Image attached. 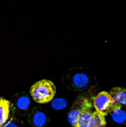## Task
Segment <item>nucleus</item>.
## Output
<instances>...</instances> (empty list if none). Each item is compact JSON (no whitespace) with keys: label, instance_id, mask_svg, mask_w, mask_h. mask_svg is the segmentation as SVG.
Here are the masks:
<instances>
[{"label":"nucleus","instance_id":"obj_12","mask_svg":"<svg viewBox=\"0 0 126 127\" xmlns=\"http://www.w3.org/2000/svg\"><path fill=\"white\" fill-rule=\"evenodd\" d=\"M51 106L56 110H61L64 109L67 105V102L62 98H56L51 100Z\"/></svg>","mask_w":126,"mask_h":127},{"label":"nucleus","instance_id":"obj_1","mask_svg":"<svg viewBox=\"0 0 126 127\" xmlns=\"http://www.w3.org/2000/svg\"><path fill=\"white\" fill-rule=\"evenodd\" d=\"M54 84L48 79H42L35 83L30 89L31 97L36 102L43 104L50 102L56 95Z\"/></svg>","mask_w":126,"mask_h":127},{"label":"nucleus","instance_id":"obj_4","mask_svg":"<svg viewBox=\"0 0 126 127\" xmlns=\"http://www.w3.org/2000/svg\"><path fill=\"white\" fill-rule=\"evenodd\" d=\"M30 99L27 95L21 94L17 95L14 98V108L17 114L21 115H24L30 106Z\"/></svg>","mask_w":126,"mask_h":127},{"label":"nucleus","instance_id":"obj_11","mask_svg":"<svg viewBox=\"0 0 126 127\" xmlns=\"http://www.w3.org/2000/svg\"><path fill=\"white\" fill-rule=\"evenodd\" d=\"M92 119H93L94 127H106V121L105 116L100 114L97 111L92 112Z\"/></svg>","mask_w":126,"mask_h":127},{"label":"nucleus","instance_id":"obj_13","mask_svg":"<svg viewBox=\"0 0 126 127\" xmlns=\"http://www.w3.org/2000/svg\"><path fill=\"white\" fill-rule=\"evenodd\" d=\"M4 127H22V124L18 119L12 117L7 121Z\"/></svg>","mask_w":126,"mask_h":127},{"label":"nucleus","instance_id":"obj_8","mask_svg":"<svg viewBox=\"0 0 126 127\" xmlns=\"http://www.w3.org/2000/svg\"><path fill=\"white\" fill-rule=\"evenodd\" d=\"M11 105L9 100L0 98V127H4L9 120Z\"/></svg>","mask_w":126,"mask_h":127},{"label":"nucleus","instance_id":"obj_9","mask_svg":"<svg viewBox=\"0 0 126 127\" xmlns=\"http://www.w3.org/2000/svg\"><path fill=\"white\" fill-rule=\"evenodd\" d=\"M91 108L92 107L86 109L82 113L75 127H94Z\"/></svg>","mask_w":126,"mask_h":127},{"label":"nucleus","instance_id":"obj_3","mask_svg":"<svg viewBox=\"0 0 126 127\" xmlns=\"http://www.w3.org/2000/svg\"><path fill=\"white\" fill-rule=\"evenodd\" d=\"M113 103L109 93L106 91L99 93L94 99V106L96 110L104 116H106L110 112Z\"/></svg>","mask_w":126,"mask_h":127},{"label":"nucleus","instance_id":"obj_2","mask_svg":"<svg viewBox=\"0 0 126 127\" xmlns=\"http://www.w3.org/2000/svg\"><path fill=\"white\" fill-rule=\"evenodd\" d=\"M91 107H92L91 103L87 98L81 96L76 99L72 105L67 117L68 122L72 127L76 126L82 113L86 109Z\"/></svg>","mask_w":126,"mask_h":127},{"label":"nucleus","instance_id":"obj_5","mask_svg":"<svg viewBox=\"0 0 126 127\" xmlns=\"http://www.w3.org/2000/svg\"><path fill=\"white\" fill-rule=\"evenodd\" d=\"M29 124L35 127H42L47 122L46 113L40 109H36L30 113L28 117Z\"/></svg>","mask_w":126,"mask_h":127},{"label":"nucleus","instance_id":"obj_6","mask_svg":"<svg viewBox=\"0 0 126 127\" xmlns=\"http://www.w3.org/2000/svg\"><path fill=\"white\" fill-rule=\"evenodd\" d=\"M69 84L74 89H82L86 88L89 84V79L88 76L83 73L77 72L69 76Z\"/></svg>","mask_w":126,"mask_h":127},{"label":"nucleus","instance_id":"obj_10","mask_svg":"<svg viewBox=\"0 0 126 127\" xmlns=\"http://www.w3.org/2000/svg\"><path fill=\"white\" fill-rule=\"evenodd\" d=\"M109 113H111L112 120L117 124H124L126 123V114L125 110L122 109V107H113Z\"/></svg>","mask_w":126,"mask_h":127},{"label":"nucleus","instance_id":"obj_7","mask_svg":"<svg viewBox=\"0 0 126 127\" xmlns=\"http://www.w3.org/2000/svg\"><path fill=\"white\" fill-rule=\"evenodd\" d=\"M109 94L113 100V107H122L126 104V90L125 88L116 87L110 91Z\"/></svg>","mask_w":126,"mask_h":127}]
</instances>
